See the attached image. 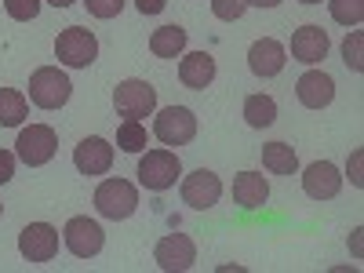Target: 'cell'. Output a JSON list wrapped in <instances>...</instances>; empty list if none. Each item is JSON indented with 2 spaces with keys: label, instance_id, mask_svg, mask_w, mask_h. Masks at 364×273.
Here are the masks:
<instances>
[{
  "label": "cell",
  "instance_id": "obj_1",
  "mask_svg": "<svg viewBox=\"0 0 364 273\" xmlns=\"http://www.w3.org/2000/svg\"><path fill=\"white\" fill-rule=\"evenodd\" d=\"M135 208H139V190L132 186L128 178H106L99 182V190H95V211L102 219H132L135 215Z\"/></svg>",
  "mask_w": 364,
  "mask_h": 273
},
{
  "label": "cell",
  "instance_id": "obj_2",
  "mask_svg": "<svg viewBox=\"0 0 364 273\" xmlns=\"http://www.w3.org/2000/svg\"><path fill=\"white\" fill-rule=\"evenodd\" d=\"M55 58L70 70H84L99 58V41L91 29H80V26H70L55 37Z\"/></svg>",
  "mask_w": 364,
  "mask_h": 273
},
{
  "label": "cell",
  "instance_id": "obj_3",
  "mask_svg": "<svg viewBox=\"0 0 364 273\" xmlns=\"http://www.w3.org/2000/svg\"><path fill=\"white\" fill-rule=\"evenodd\" d=\"M70 95H73V84L58 66H41L33 77H29V102L41 106V109L66 106Z\"/></svg>",
  "mask_w": 364,
  "mask_h": 273
},
{
  "label": "cell",
  "instance_id": "obj_4",
  "mask_svg": "<svg viewBox=\"0 0 364 273\" xmlns=\"http://www.w3.org/2000/svg\"><path fill=\"white\" fill-rule=\"evenodd\" d=\"M113 106L124 120H142L157 109V87L149 80H120L113 87Z\"/></svg>",
  "mask_w": 364,
  "mask_h": 273
},
{
  "label": "cell",
  "instance_id": "obj_5",
  "mask_svg": "<svg viewBox=\"0 0 364 273\" xmlns=\"http://www.w3.org/2000/svg\"><path fill=\"white\" fill-rule=\"evenodd\" d=\"M178 175H182V164L171 149H146L142 161H139V182L154 193L171 190Z\"/></svg>",
  "mask_w": 364,
  "mask_h": 273
},
{
  "label": "cell",
  "instance_id": "obj_6",
  "mask_svg": "<svg viewBox=\"0 0 364 273\" xmlns=\"http://www.w3.org/2000/svg\"><path fill=\"white\" fill-rule=\"evenodd\" d=\"M55 149H58V135L55 128L48 124H29L18 132V142H15V157L29 168H41L55 157Z\"/></svg>",
  "mask_w": 364,
  "mask_h": 273
},
{
  "label": "cell",
  "instance_id": "obj_7",
  "mask_svg": "<svg viewBox=\"0 0 364 273\" xmlns=\"http://www.w3.org/2000/svg\"><path fill=\"white\" fill-rule=\"evenodd\" d=\"M154 135H157L164 146H186V142H193V135H197V117H193V109H186V106H168V109H161L157 120H154Z\"/></svg>",
  "mask_w": 364,
  "mask_h": 273
},
{
  "label": "cell",
  "instance_id": "obj_8",
  "mask_svg": "<svg viewBox=\"0 0 364 273\" xmlns=\"http://www.w3.org/2000/svg\"><path fill=\"white\" fill-rule=\"evenodd\" d=\"M63 240H66V248L77 255V259H91V255H99L102 245H106V233L95 219H87V215H77L66 223L63 230Z\"/></svg>",
  "mask_w": 364,
  "mask_h": 273
},
{
  "label": "cell",
  "instance_id": "obj_9",
  "mask_svg": "<svg viewBox=\"0 0 364 273\" xmlns=\"http://www.w3.org/2000/svg\"><path fill=\"white\" fill-rule=\"evenodd\" d=\"M18 252L26 262H51L58 255V230L48 223H29L18 233Z\"/></svg>",
  "mask_w": 364,
  "mask_h": 273
},
{
  "label": "cell",
  "instance_id": "obj_10",
  "mask_svg": "<svg viewBox=\"0 0 364 273\" xmlns=\"http://www.w3.org/2000/svg\"><path fill=\"white\" fill-rule=\"evenodd\" d=\"M223 197V182L215 171H208V168H197L193 175L182 178V200H186L193 211H208V208H215Z\"/></svg>",
  "mask_w": 364,
  "mask_h": 273
},
{
  "label": "cell",
  "instance_id": "obj_11",
  "mask_svg": "<svg viewBox=\"0 0 364 273\" xmlns=\"http://www.w3.org/2000/svg\"><path fill=\"white\" fill-rule=\"evenodd\" d=\"M154 259H157V266L168 269V273H186V269L197 262V245H193L186 233H168L161 245H157Z\"/></svg>",
  "mask_w": 364,
  "mask_h": 273
},
{
  "label": "cell",
  "instance_id": "obj_12",
  "mask_svg": "<svg viewBox=\"0 0 364 273\" xmlns=\"http://www.w3.org/2000/svg\"><path fill=\"white\" fill-rule=\"evenodd\" d=\"M302 190H306V197H314V200H331L343 190V175L331 161H314L306 168V175H302Z\"/></svg>",
  "mask_w": 364,
  "mask_h": 273
},
{
  "label": "cell",
  "instance_id": "obj_13",
  "mask_svg": "<svg viewBox=\"0 0 364 273\" xmlns=\"http://www.w3.org/2000/svg\"><path fill=\"white\" fill-rule=\"evenodd\" d=\"M73 164H77L80 175H106L109 164H113V146L99 135L80 139V146L73 149Z\"/></svg>",
  "mask_w": 364,
  "mask_h": 273
},
{
  "label": "cell",
  "instance_id": "obj_14",
  "mask_svg": "<svg viewBox=\"0 0 364 273\" xmlns=\"http://www.w3.org/2000/svg\"><path fill=\"white\" fill-rule=\"evenodd\" d=\"M288 63V51L281 41H273V37H262L248 48V70L255 77H277Z\"/></svg>",
  "mask_w": 364,
  "mask_h": 273
},
{
  "label": "cell",
  "instance_id": "obj_15",
  "mask_svg": "<svg viewBox=\"0 0 364 273\" xmlns=\"http://www.w3.org/2000/svg\"><path fill=\"white\" fill-rule=\"evenodd\" d=\"M295 95L306 109H324V106H331V99H336V80H331L324 70H310V73L299 77Z\"/></svg>",
  "mask_w": 364,
  "mask_h": 273
},
{
  "label": "cell",
  "instance_id": "obj_16",
  "mask_svg": "<svg viewBox=\"0 0 364 273\" xmlns=\"http://www.w3.org/2000/svg\"><path fill=\"white\" fill-rule=\"evenodd\" d=\"M328 48H331V41H328V33L321 26H299L291 33V55L306 66H317L328 55Z\"/></svg>",
  "mask_w": 364,
  "mask_h": 273
},
{
  "label": "cell",
  "instance_id": "obj_17",
  "mask_svg": "<svg viewBox=\"0 0 364 273\" xmlns=\"http://www.w3.org/2000/svg\"><path fill=\"white\" fill-rule=\"evenodd\" d=\"M178 80L186 84L190 91H204L211 80H215V58H211L208 51H190V55H182V63H178Z\"/></svg>",
  "mask_w": 364,
  "mask_h": 273
},
{
  "label": "cell",
  "instance_id": "obj_18",
  "mask_svg": "<svg viewBox=\"0 0 364 273\" xmlns=\"http://www.w3.org/2000/svg\"><path fill=\"white\" fill-rule=\"evenodd\" d=\"M233 200L245 208V211H255L269 200V182L259 175V171H240L233 178Z\"/></svg>",
  "mask_w": 364,
  "mask_h": 273
},
{
  "label": "cell",
  "instance_id": "obj_19",
  "mask_svg": "<svg viewBox=\"0 0 364 273\" xmlns=\"http://www.w3.org/2000/svg\"><path fill=\"white\" fill-rule=\"evenodd\" d=\"M149 51H154L157 58H175L186 51V29L182 26H161L149 33Z\"/></svg>",
  "mask_w": 364,
  "mask_h": 273
},
{
  "label": "cell",
  "instance_id": "obj_20",
  "mask_svg": "<svg viewBox=\"0 0 364 273\" xmlns=\"http://www.w3.org/2000/svg\"><path fill=\"white\" fill-rule=\"evenodd\" d=\"M262 164L273 175H295L299 171V157L288 142H266L262 146Z\"/></svg>",
  "mask_w": 364,
  "mask_h": 273
},
{
  "label": "cell",
  "instance_id": "obj_21",
  "mask_svg": "<svg viewBox=\"0 0 364 273\" xmlns=\"http://www.w3.org/2000/svg\"><path fill=\"white\" fill-rule=\"evenodd\" d=\"M29 113V102L22 91L15 87H0V128H18Z\"/></svg>",
  "mask_w": 364,
  "mask_h": 273
},
{
  "label": "cell",
  "instance_id": "obj_22",
  "mask_svg": "<svg viewBox=\"0 0 364 273\" xmlns=\"http://www.w3.org/2000/svg\"><path fill=\"white\" fill-rule=\"evenodd\" d=\"M245 120L252 128H269L277 120V102L269 95H248L245 99Z\"/></svg>",
  "mask_w": 364,
  "mask_h": 273
},
{
  "label": "cell",
  "instance_id": "obj_23",
  "mask_svg": "<svg viewBox=\"0 0 364 273\" xmlns=\"http://www.w3.org/2000/svg\"><path fill=\"white\" fill-rule=\"evenodd\" d=\"M117 146L124 149V154H142V149L149 146V135H146L142 120H124V124L117 128Z\"/></svg>",
  "mask_w": 364,
  "mask_h": 273
},
{
  "label": "cell",
  "instance_id": "obj_24",
  "mask_svg": "<svg viewBox=\"0 0 364 273\" xmlns=\"http://www.w3.org/2000/svg\"><path fill=\"white\" fill-rule=\"evenodd\" d=\"M331 18L343 22V26H360L364 0H331Z\"/></svg>",
  "mask_w": 364,
  "mask_h": 273
},
{
  "label": "cell",
  "instance_id": "obj_25",
  "mask_svg": "<svg viewBox=\"0 0 364 273\" xmlns=\"http://www.w3.org/2000/svg\"><path fill=\"white\" fill-rule=\"evenodd\" d=\"M4 11L15 22H33L41 15V0H4Z\"/></svg>",
  "mask_w": 364,
  "mask_h": 273
},
{
  "label": "cell",
  "instance_id": "obj_26",
  "mask_svg": "<svg viewBox=\"0 0 364 273\" xmlns=\"http://www.w3.org/2000/svg\"><path fill=\"white\" fill-rule=\"evenodd\" d=\"M211 11H215V18H223V22H237L248 11V0H211Z\"/></svg>",
  "mask_w": 364,
  "mask_h": 273
},
{
  "label": "cell",
  "instance_id": "obj_27",
  "mask_svg": "<svg viewBox=\"0 0 364 273\" xmlns=\"http://www.w3.org/2000/svg\"><path fill=\"white\" fill-rule=\"evenodd\" d=\"M360 44H364V37H360V33H350V37H346V44H343V63H346L353 73H360V70H364Z\"/></svg>",
  "mask_w": 364,
  "mask_h": 273
},
{
  "label": "cell",
  "instance_id": "obj_28",
  "mask_svg": "<svg viewBox=\"0 0 364 273\" xmlns=\"http://www.w3.org/2000/svg\"><path fill=\"white\" fill-rule=\"evenodd\" d=\"M84 4H87V11L95 18H113V15H120L124 0H84Z\"/></svg>",
  "mask_w": 364,
  "mask_h": 273
},
{
  "label": "cell",
  "instance_id": "obj_29",
  "mask_svg": "<svg viewBox=\"0 0 364 273\" xmlns=\"http://www.w3.org/2000/svg\"><path fill=\"white\" fill-rule=\"evenodd\" d=\"M15 178V154L11 149H0V186Z\"/></svg>",
  "mask_w": 364,
  "mask_h": 273
},
{
  "label": "cell",
  "instance_id": "obj_30",
  "mask_svg": "<svg viewBox=\"0 0 364 273\" xmlns=\"http://www.w3.org/2000/svg\"><path fill=\"white\" fill-rule=\"evenodd\" d=\"M164 4H168V0H135V8H139L142 15H161Z\"/></svg>",
  "mask_w": 364,
  "mask_h": 273
},
{
  "label": "cell",
  "instance_id": "obj_31",
  "mask_svg": "<svg viewBox=\"0 0 364 273\" xmlns=\"http://www.w3.org/2000/svg\"><path fill=\"white\" fill-rule=\"evenodd\" d=\"M248 4H255V8H277L281 0H248Z\"/></svg>",
  "mask_w": 364,
  "mask_h": 273
},
{
  "label": "cell",
  "instance_id": "obj_32",
  "mask_svg": "<svg viewBox=\"0 0 364 273\" xmlns=\"http://www.w3.org/2000/svg\"><path fill=\"white\" fill-rule=\"evenodd\" d=\"M48 4H55V8H70L73 0H48Z\"/></svg>",
  "mask_w": 364,
  "mask_h": 273
},
{
  "label": "cell",
  "instance_id": "obj_33",
  "mask_svg": "<svg viewBox=\"0 0 364 273\" xmlns=\"http://www.w3.org/2000/svg\"><path fill=\"white\" fill-rule=\"evenodd\" d=\"M299 4H321V0H299Z\"/></svg>",
  "mask_w": 364,
  "mask_h": 273
},
{
  "label": "cell",
  "instance_id": "obj_34",
  "mask_svg": "<svg viewBox=\"0 0 364 273\" xmlns=\"http://www.w3.org/2000/svg\"><path fill=\"white\" fill-rule=\"evenodd\" d=\"M0 215H4V204H0Z\"/></svg>",
  "mask_w": 364,
  "mask_h": 273
}]
</instances>
